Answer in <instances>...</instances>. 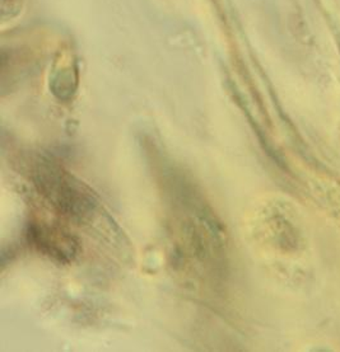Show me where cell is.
Segmentation results:
<instances>
[{
  "label": "cell",
  "mask_w": 340,
  "mask_h": 352,
  "mask_svg": "<svg viewBox=\"0 0 340 352\" xmlns=\"http://www.w3.org/2000/svg\"><path fill=\"white\" fill-rule=\"evenodd\" d=\"M27 241L36 251L58 263L68 265L77 257L79 243L64 228L34 220L27 228Z\"/></svg>",
  "instance_id": "3957f363"
},
{
  "label": "cell",
  "mask_w": 340,
  "mask_h": 352,
  "mask_svg": "<svg viewBox=\"0 0 340 352\" xmlns=\"http://www.w3.org/2000/svg\"><path fill=\"white\" fill-rule=\"evenodd\" d=\"M30 179L39 195L60 217L85 221L97 209L94 191L49 157L40 155L32 160Z\"/></svg>",
  "instance_id": "7a4b0ae2"
},
{
  "label": "cell",
  "mask_w": 340,
  "mask_h": 352,
  "mask_svg": "<svg viewBox=\"0 0 340 352\" xmlns=\"http://www.w3.org/2000/svg\"><path fill=\"white\" fill-rule=\"evenodd\" d=\"M167 188L173 257L187 274L194 271V275L204 280L222 275L224 242L220 223L185 178L171 175Z\"/></svg>",
  "instance_id": "6da1fadb"
}]
</instances>
